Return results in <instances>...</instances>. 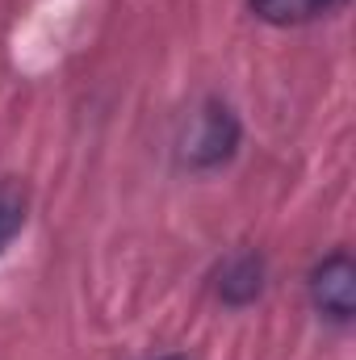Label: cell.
Here are the masks:
<instances>
[{"label":"cell","instance_id":"6da1fadb","mask_svg":"<svg viewBox=\"0 0 356 360\" xmlns=\"http://www.w3.org/2000/svg\"><path fill=\"white\" fill-rule=\"evenodd\" d=\"M239 143H243L239 113L222 96H205L193 109V117H189V126L180 134L177 155L189 172H218L239 155Z\"/></svg>","mask_w":356,"mask_h":360},{"label":"cell","instance_id":"7a4b0ae2","mask_svg":"<svg viewBox=\"0 0 356 360\" xmlns=\"http://www.w3.org/2000/svg\"><path fill=\"white\" fill-rule=\"evenodd\" d=\"M306 293H310V306L319 319L336 323V327H348L356 319V264L348 252H331L323 256L310 276H306Z\"/></svg>","mask_w":356,"mask_h":360},{"label":"cell","instance_id":"3957f363","mask_svg":"<svg viewBox=\"0 0 356 360\" xmlns=\"http://www.w3.org/2000/svg\"><path fill=\"white\" fill-rule=\"evenodd\" d=\"M265 281H268L265 256L256 248H243V252H235V256H227L218 264V272H214V293H218L222 306L243 310V306H252L265 293Z\"/></svg>","mask_w":356,"mask_h":360},{"label":"cell","instance_id":"277c9868","mask_svg":"<svg viewBox=\"0 0 356 360\" xmlns=\"http://www.w3.org/2000/svg\"><path fill=\"white\" fill-rule=\"evenodd\" d=\"M25 214H30V197H25V188L13 184V180H0V256H4V248L21 235Z\"/></svg>","mask_w":356,"mask_h":360},{"label":"cell","instance_id":"5b68a950","mask_svg":"<svg viewBox=\"0 0 356 360\" xmlns=\"http://www.w3.org/2000/svg\"><path fill=\"white\" fill-rule=\"evenodd\" d=\"M252 13L272 25H298V21L319 17L323 8H319V0H252Z\"/></svg>","mask_w":356,"mask_h":360},{"label":"cell","instance_id":"8992f818","mask_svg":"<svg viewBox=\"0 0 356 360\" xmlns=\"http://www.w3.org/2000/svg\"><path fill=\"white\" fill-rule=\"evenodd\" d=\"M336 4H340V0H319V8H323V13H327V8H336Z\"/></svg>","mask_w":356,"mask_h":360},{"label":"cell","instance_id":"52a82bcc","mask_svg":"<svg viewBox=\"0 0 356 360\" xmlns=\"http://www.w3.org/2000/svg\"><path fill=\"white\" fill-rule=\"evenodd\" d=\"M164 360H184V356H164Z\"/></svg>","mask_w":356,"mask_h":360}]
</instances>
